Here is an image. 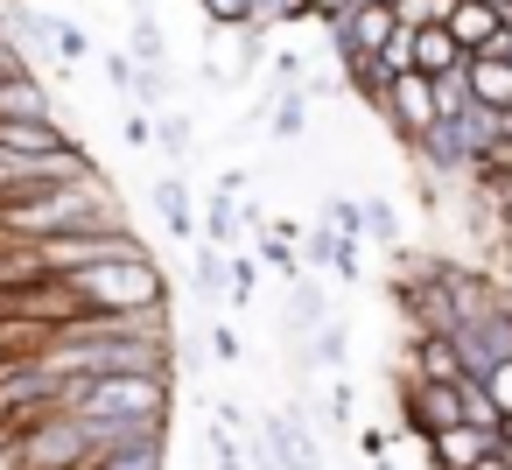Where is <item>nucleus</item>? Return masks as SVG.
Returning a JSON list of instances; mask_svg holds the SVG:
<instances>
[{
	"instance_id": "nucleus-1",
	"label": "nucleus",
	"mask_w": 512,
	"mask_h": 470,
	"mask_svg": "<svg viewBox=\"0 0 512 470\" xmlns=\"http://www.w3.org/2000/svg\"><path fill=\"white\" fill-rule=\"evenodd\" d=\"M169 393H176V379H92L78 400V421H85L92 449L169 442Z\"/></svg>"
},
{
	"instance_id": "nucleus-2",
	"label": "nucleus",
	"mask_w": 512,
	"mask_h": 470,
	"mask_svg": "<svg viewBox=\"0 0 512 470\" xmlns=\"http://www.w3.org/2000/svg\"><path fill=\"white\" fill-rule=\"evenodd\" d=\"M113 225H127V218H120V197H113L106 176L57 183V190L29 197V204H8V211H0V239H22V246H50V239H64V232H113Z\"/></svg>"
},
{
	"instance_id": "nucleus-3",
	"label": "nucleus",
	"mask_w": 512,
	"mask_h": 470,
	"mask_svg": "<svg viewBox=\"0 0 512 470\" xmlns=\"http://www.w3.org/2000/svg\"><path fill=\"white\" fill-rule=\"evenodd\" d=\"M71 288H78V302L92 316H148V309H169V281H162L155 253L148 260H113V267L71 274Z\"/></svg>"
},
{
	"instance_id": "nucleus-4",
	"label": "nucleus",
	"mask_w": 512,
	"mask_h": 470,
	"mask_svg": "<svg viewBox=\"0 0 512 470\" xmlns=\"http://www.w3.org/2000/svg\"><path fill=\"white\" fill-rule=\"evenodd\" d=\"M0 456H8V470H85L99 449H92V435H85L78 414H50V421L8 435V442H0Z\"/></svg>"
},
{
	"instance_id": "nucleus-5",
	"label": "nucleus",
	"mask_w": 512,
	"mask_h": 470,
	"mask_svg": "<svg viewBox=\"0 0 512 470\" xmlns=\"http://www.w3.org/2000/svg\"><path fill=\"white\" fill-rule=\"evenodd\" d=\"M43 274L50 281H71V274H92V267H113V260H148V239L134 225H113V232H64L50 246H36Z\"/></svg>"
},
{
	"instance_id": "nucleus-6",
	"label": "nucleus",
	"mask_w": 512,
	"mask_h": 470,
	"mask_svg": "<svg viewBox=\"0 0 512 470\" xmlns=\"http://www.w3.org/2000/svg\"><path fill=\"white\" fill-rule=\"evenodd\" d=\"M85 176H99V162L71 141V148H57V155H8L0 148V211L8 204H29V197H43V190H57V183H85Z\"/></svg>"
},
{
	"instance_id": "nucleus-7",
	"label": "nucleus",
	"mask_w": 512,
	"mask_h": 470,
	"mask_svg": "<svg viewBox=\"0 0 512 470\" xmlns=\"http://www.w3.org/2000/svg\"><path fill=\"white\" fill-rule=\"evenodd\" d=\"M393 29H400V15L386 8V0H358V8H344L337 22H323L337 64H344V57H379V50L393 43Z\"/></svg>"
},
{
	"instance_id": "nucleus-8",
	"label": "nucleus",
	"mask_w": 512,
	"mask_h": 470,
	"mask_svg": "<svg viewBox=\"0 0 512 470\" xmlns=\"http://www.w3.org/2000/svg\"><path fill=\"white\" fill-rule=\"evenodd\" d=\"M456 386H463V379H456ZM456 386L400 379V428H407V435H421V442H428V435H442V428H456V421H463V393H456ZM400 428H393V435H400Z\"/></svg>"
},
{
	"instance_id": "nucleus-9",
	"label": "nucleus",
	"mask_w": 512,
	"mask_h": 470,
	"mask_svg": "<svg viewBox=\"0 0 512 470\" xmlns=\"http://www.w3.org/2000/svg\"><path fill=\"white\" fill-rule=\"evenodd\" d=\"M379 120H386L407 148H414V141H428V134L442 127V120H435V85H428V78H414V71H407V78H393V92H386Z\"/></svg>"
},
{
	"instance_id": "nucleus-10",
	"label": "nucleus",
	"mask_w": 512,
	"mask_h": 470,
	"mask_svg": "<svg viewBox=\"0 0 512 470\" xmlns=\"http://www.w3.org/2000/svg\"><path fill=\"white\" fill-rule=\"evenodd\" d=\"M0 36L22 50V64H29V57L57 64V15H43L36 0H8V8H0Z\"/></svg>"
},
{
	"instance_id": "nucleus-11",
	"label": "nucleus",
	"mask_w": 512,
	"mask_h": 470,
	"mask_svg": "<svg viewBox=\"0 0 512 470\" xmlns=\"http://www.w3.org/2000/svg\"><path fill=\"white\" fill-rule=\"evenodd\" d=\"M442 29L456 36V50H463V57H484V50H498V36H505V15H498V8H484V0H449Z\"/></svg>"
},
{
	"instance_id": "nucleus-12",
	"label": "nucleus",
	"mask_w": 512,
	"mask_h": 470,
	"mask_svg": "<svg viewBox=\"0 0 512 470\" xmlns=\"http://www.w3.org/2000/svg\"><path fill=\"white\" fill-rule=\"evenodd\" d=\"M421 449H428V463H435V470H477V463L498 449V435H491V428H470V421H456V428L428 435Z\"/></svg>"
},
{
	"instance_id": "nucleus-13",
	"label": "nucleus",
	"mask_w": 512,
	"mask_h": 470,
	"mask_svg": "<svg viewBox=\"0 0 512 470\" xmlns=\"http://www.w3.org/2000/svg\"><path fill=\"white\" fill-rule=\"evenodd\" d=\"M463 85H470V106H484V113H512V57H498V50H484V57H470L463 64Z\"/></svg>"
},
{
	"instance_id": "nucleus-14",
	"label": "nucleus",
	"mask_w": 512,
	"mask_h": 470,
	"mask_svg": "<svg viewBox=\"0 0 512 470\" xmlns=\"http://www.w3.org/2000/svg\"><path fill=\"white\" fill-rule=\"evenodd\" d=\"M15 120H57V127H64V113H57V99H50V85H43L36 71L0 85V127H15Z\"/></svg>"
},
{
	"instance_id": "nucleus-15",
	"label": "nucleus",
	"mask_w": 512,
	"mask_h": 470,
	"mask_svg": "<svg viewBox=\"0 0 512 470\" xmlns=\"http://www.w3.org/2000/svg\"><path fill=\"white\" fill-rule=\"evenodd\" d=\"M470 57L456 50V36L442 29V22H428V29H414V78H449V71H463Z\"/></svg>"
},
{
	"instance_id": "nucleus-16",
	"label": "nucleus",
	"mask_w": 512,
	"mask_h": 470,
	"mask_svg": "<svg viewBox=\"0 0 512 470\" xmlns=\"http://www.w3.org/2000/svg\"><path fill=\"white\" fill-rule=\"evenodd\" d=\"M330 323V295L316 281H295L288 288V309H281V337H316Z\"/></svg>"
},
{
	"instance_id": "nucleus-17",
	"label": "nucleus",
	"mask_w": 512,
	"mask_h": 470,
	"mask_svg": "<svg viewBox=\"0 0 512 470\" xmlns=\"http://www.w3.org/2000/svg\"><path fill=\"white\" fill-rule=\"evenodd\" d=\"M407 351H414V372H407V379H428V386H456V379H463V358H456L449 337H421V330H414Z\"/></svg>"
},
{
	"instance_id": "nucleus-18",
	"label": "nucleus",
	"mask_w": 512,
	"mask_h": 470,
	"mask_svg": "<svg viewBox=\"0 0 512 470\" xmlns=\"http://www.w3.org/2000/svg\"><path fill=\"white\" fill-rule=\"evenodd\" d=\"M155 218H162L176 239H197V218H190V176H183V169H169V176L155 183Z\"/></svg>"
},
{
	"instance_id": "nucleus-19",
	"label": "nucleus",
	"mask_w": 512,
	"mask_h": 470,
	"mask_svg": "<svg viewBox=\"0 0 512 470\" xmlns=\"http://www.w3.org/2000/svg\"><path fill=\"white\" fill-rule=\"evenodd\" d=\"M0 148L8 155H57V148H71V134L57 120H15V127H0Z\"/></svg>"
},
{
	"instance_id": "nucleus-20",
	"label": "nucleus",
	"mask_w": 512,
	"mask_h": 470,
	"mask_svg": "<svg viewBox=\"0 0 512 470\" xmlns=\"http://www.w3.org/2000/svg\"><path fill=\"white\" fill-rule=\"evenodd\" d=\"M337 71H344V85H351L365 106H386V92H393V71H386L379 57H344Z\"/></svg>"
},
{
	"instance_id": "nucleus-21",
	"label": "nucleus",
	"mask_w": 512,
	"mask_h": 470,
	"mask_svg": "<svg viewBox=\"0 0 512 470\" xmlns=\"http://www.w3.org/2000/svg\"><path fill=\"white\" fill-rule=\"evenodd\" d=\"M302 127H309V92H281V99H267V141H302Z\"/></svg>"
},
{
	"instance_id": "nucleus-22",
	"label": "nucleus",
	"mask_w": 512,
	"mask_h": 470,
	"mask_svg": "<svg viewBox=\"0 0 512 470\" xmlns=\"http://www.w3.org/2000/svg\"><path fill=\"white\" fill-rule=\"evenodd\" d=\"M309 260H316V267H330V274H344V281H358V239H337L330 225H316V232H309Z\"/></svg>"
},
{
	"instance_id": "nucleus-23",
	"label": "nucleus",
	"mask_w": 512,
	"mask_h": 470,
	"mask_svg": "<svg viewBox=\"0 0 512 470\" xmlns=\"http://www.w3.org/2000/svg\"><path fill=\"white\" fill-rule=\"evenodd\" d=\"M85 470H169V442H127V449H99Z\"/></svg>"
},
{
	"instance_id": "nucleus-24",
	"label": "nucleus",
	"mask_w": 512,
	"mask_h": 470,
	"mask_svg": "<svg viewBox=\"0 0 512 470\" xmlns=\"http://www.w3.org/2000/svg\"><path fill=\"white\" fill-rule=\"evenodd\" d=\"M127 57H134L141 71H169V43H162V22H155V15H134V29H127Z\"/></svg>"
},
{
	"instance_id": "nucleus-25",
	"label": "nucleus",
	"mask_w": 512,
	"mask_h": 470,
	"mask_svg": "<svg viewBox=\"0 0 512 470\" xmlns=\"http://www.w3.org/2000/svg\"><path fill=\"white\" fill-rule=\"evenodd\" d=\"M155 148L169 155V169H183V162H190V148H197V127H190V113H176V106H169V113L155 120Z\"/></svg>"
},
{
	"instance_id": "nucleus-26",
	"label": "nucleus",
	"mask_w": 512,
	"mask_h": 470,
	"mask_svg": "<svg viewBox=\"0 0 512 470\" xmlns=\"http://www.w3.org/2000/svg\"><path fill=\"white\" fill-rule=\"evenodd\" d=\"M344 358H351V323H337V316H330V323L309 337V358H302V365H316V372H337Z\"/></svg>"
},
{
	"instance_id": "nucleus-27",
	"label": "nucleus",
	"mask_w": 512,
	"mask_h": 470,
	"mask_svg": "<svg viewBox=\"0 0 512 470\" xmlns=\"http://www.w3.org/2000/svg\"><path fill=\"white\" fill-rule=\"evenodd\" d=\"M204 449H211V470H246V442H239V428L232 421H204Z\"/></svg>"
},
{
	"instance_id": "nucleus-28",
	"label": "nucleus",
	"mask_w": 512,
	"mask_h": 470,
	"mask_svg": "<svg viewBox=\"0 0 512 470\" xmlns=\"http://www.w3.org/2000/svg\"><path fill=\"white\" fill-rule=\"evenodd\" d=\"M232 232H239V197H225V190H211V204H204V246H232Z\"/></svg>"
},
{
	"instance_id": "nucleus-29",
	"label": "nucleus",
	"mask_w": 512,
	"mask_h": 470,
	"mask_svg": "<svg viewBox=\"0 0 512 470\" xmlns=\"http://www.w3.org/2000/svg\"><path fill=\"white\" fill-rule=\"evenodd\" d=\"M197 288L218 302V295H232V260L218 253V246H197Z\"/></svg>"
},
{
	"instance_id": "nucleus-30",
	"label": "nucleus",
	"mask_w": 512,
	"mask_h": 470,
	"mask_svg": "<svg viewBox=\"0 0 512 470\" xmlns=\"http://www.w3.org/2000/svg\"><path fill=\"white\" fill-rule=\"evenodd\" d=\"M323 225H330L337 239H358V232H365V204H358V197H323Z\"/></svg>"
},
{
	"instance_id": "nucleus-31",
	"label": "nucleus",
	"mask_w": 512,
	"mask_h": 470,
	"mask_svg": "<svg viewBox=\"0 0 512 470\" xmlns=\"http://www.w3.org/2000/svg\"><path fill=\"white\" fill-rule=\"evenodd\" d=\"M197 8H204L211 29H253V8H260V0H197Z\"/></svg>"
},
{
	"instance_id": "nucleus-32",
	"label": "nucleus",
	"mask_w": 512,
	"mask_h": 470,
	"mask_svg": "<svg viewBox=\"0 0 512 470\" xmlns=\"http://www.w3.org/2000/svg\"><path fill=\"white\" fill-rule=\"evenodd\" d=\"M85 57H92V36H85L78 22H64V15H57V71L71 78V64H85Z\"/></svg>"
},
{
	"instance_id": "nucleus-33",
	"label": "nucleus",
	"mask_w": 512,
	"mask_h": 470,
	"mask_svg": "<svg viewBox=\"0 0 512 470\" xmlns=\"http://www.w3.org/2000/svg\"><path fill=\"white\" fill-rule=\"evenodd\" d=\"M456 393H463V421H470V428H491V435H498V407H491L484 379H463Z\"/></svg>"
},
{
	"instance_id": "nucleus-34",
	"label": "nucleus",
	"mask_w": 512,
	"mask_h": 470,
	"mask_svg": "<svg viewBox=\"0 0 512 470\" xmlns=\"http://www.w3.org/2000/svg\"><path fill=\"white\" fill-rule=\"evenodd\" d=\"M281 22H316V15H309V0H260V8H253V29L260 36L281 29Z\"/></svg>"
},
{
	"instance_id": "nucleus-35",
	"label": "nucleus",
	"mask_w": 512,
	"mask_h": 470,
	"mask_svg": "<svg viewBox=\"0 0 512 470\" xmlns=\"http://www.w3.org/2000/svg\"><path fill=\"white\" fill-rule=\"evenodd\" d=\"M351 414H358V386L337 379V386L323 393V421H330V428H351Z\"/></svg>"
},
{
	"instance_id": "nucleus-36",
	"label": "nucleus",
	"mask_w": 512,
	"mask_h": 470,
	"mask_svg": "<svg viewBox=\"0 0 512 470\" xmlns=\"http://www.w3.org/2000/svg\"><path fill=\"white\" fill-rule=\"evenodd\" d=\"M365 232L393 253V246H400V218H393V204H379V197H372V204H365Z\"/></svg>"
},
{
	"instance_id": "nucleus-37",
	"label": "nucleus",
	"mask_w": 512,
	"mask_h": 470,
	"mask_svg": "<svg viewBox=\"0 0 512 470\" xmlns=\"http://www.w3.org/2000/svg\"><path fill=\"white\" fill-rule=\"evenodd\" d=\"M484 393H491V407H498V421H512V358L484 372Z\"/></svg>"
},
{
	"instance_id": "nucleus-38",
	"label": "nucleus",
	"mask_w": 512,
	"mask_h": 470,
	"mask_svg": "<svg viewBox=\"0 0 512 470\" xmlns=\"http://www.w3.org/2000/svg\"><path fill=\"white\" fill-rule=\"evenodd\" d=\"M253 281H260V260L253 253H232V309L253 302Z\"/></svg>"
},
{
	"instance_id": "nucleus-39",
	"label": "nucleus",
	"mask_w": 512,
	"mask_h": 470,
	"mask_svg": "<svg viewBox=\"0 0 512 470\" xmlns=\"http://www.w3.org/2000/svg\"><path fill=\"white\" fill-rule=\"evenodd\" d=\"M211 358H218V365H239V358H246V344H239L232 323H211Z\"/></svg>"
},
{
	"instance_id": "nucleus-40",
	"label": "nucleus",
	"mask_w": 512,
	"mask_h": 470,
	"mask_svg": "<svg viewBox=\"0 0 512 470\" xmlns=\"http://www.w3.org/2000/svg\"><path fill=\"white\" fill-rule=\"evenodd\" d=\"M134 78H141V64H134L127 50H113V57H106V85H113V92H134Z\"/></svg>"
},
{
	"instance_id": "nucleus-41",
	"label": "nucleus",
	"mask_w": 512,
	"mask_h": 470,
	"mask_svg": "<svg viewBox=\"0 0 512 470\" xmlns=\"http://www.w3.org/2000/svg\"><path fill=\"white\" fill-rule=\"evenodd\" d=\"M29 71H36V64H22V50L0 36V85H8V78H29Z\"/></svg>"
},
{
	"instance_id": "nucleus-42",
	"label": "nucleus",
	"mask_w": 512,
	"mask_h": 470,
	"mask_svg": "<svg viewBox=\"0 0 512 470\" xmlns=\"http://www.w3.org/2000/svg\"><path fill=\"white\" fill-rule=\"evenodd\" d=\"M155 141V120L148 113H127V148H148Z\"/></svg>"
},
{
	"instance_id": "nucleus-43",
	"label": "nucleus",
	"mask_w": 512,
	"mask_h": 470,
	"mask_svg": "<svg viewBox=\"0 0 512 470\" xmlns=\"http://www.w3.org/2000/svg\"><path fill=\"white\" fill-rule=\"evenodd\" d=\"M344 8H358V0H309V15H316V22H337Z\"/></svg>"
},
{
	"instance_id": "nucleus-44",
	"label": "nucleus",
	"mask_w": 512,
	"mask_h": 470,
	"mask_svg": "<svg viewBox=\"0 0 512 470\" xmlns=\"http://www.w3.org/2000/svg\"><path fill=\"white\" fill-rule=\"evenodd\" d=\"M484 8H498V15H505V22H512V0H484Z\"/></svg>"
},
{
	"instance_id": "nucleus-45",
	"label": "nucleus",
	"mask_w": 512,
	"mask_h": 470,
	"mask_svg": "<svg viewBox=\"0 0 512 470\" xmlns=\"http://www.w3.org/2000/svg\"><path fill=\"white\" fill-rule=\"evenodd\" d=\"M372 470H400V463H386V456H379V463H372Z\"/></svg>"
}]
</instances>
